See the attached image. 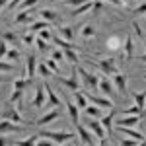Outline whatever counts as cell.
<instances>
[{
	"label": "cell",
	"mask_w": 146,
	"mask_h": 146,
	"mask_svg": "<svg viewBox=\"0 0 146 146\" xmlns=\"http://www.w3.org/2000/svg\"><path fill=\"white\" fill-rule=\"evenodd\" d=\"M39 138H49L53 142H66V140H72L74 138V133H60V131H41L39 133Z\"/></svg>",
	"instance_id": "cell-1"
},
{
	"label": "cell",
	"mask_w": 146,
	"mask_h": 146,
	"mask_svg": "<svg viewBox=\"0 0 146 146\" xmlns=\"http://www.w3.org/2000/svg\"><path fill=\"white\" fill-rule=\"evenodd\" d=\"M96 64H98V66L101 68V72H103V74H107V76H109V74H117V72H119V70H117V62H115V58H100V60H96Z\"/></svg>",
	"instance_id": "cell-2"
},
{
	"label": "cell",
	"mask_w": 146,
	"mask_h": 146,
	"mask_svg": "<svg viewBox=\"0 0 146 146\" xmlns=\"http://www.w3.org/2000/svg\"><path fill=\"white\" fill-rule=\"evenodd\" d=\"M56 80H58L60 84H64L66 88H70L72 92L80 90V80H78V70H76V68L72 70V76H70V78H64V76H56Z\"/></svg>",
	"instance_id": "cell-3"
},
{
	"label": "cell",
	"mask_w": 146,
	"mask_h": 146,
	"mask_svg": "<svg viewBox=\"0 0 146 146\" xmlns=\"http://www.w3.org/2000/svg\"><path fill=\"white\" fill-rule=\"evenodd\" d=\"M35 70H37V58H35V53H29L27 58H25V78L29 82H33Z\"/></svg>",
	"instance_id": "cell-4"
},
{
	"label": "cell",
	"mask_w": 146,
	"mask_h": 146,
	"mask_svg": "<svg viewBox=\"0 0 146 146\" xmlns=\"http://www.w3.org/2000/svg\"><path fill=\"white\" fill-rule=\"evenodd\" d=\"M121 135H125V136H129V138H133V140H138V142H142V140H146V136L142 135V133H138V131H135L133 127H121V125H117L115 127Z\"/></svg>",
	"instance_id": "cell-5"
},
{
	"label": "cell",
	"mask_w": 146,
	"mask_h": 146,
	"mask_svg": "<svg viewBox=\"0 0 146 146\" xmlns=\"http://www.w3.org/2000/svg\"><path fill=\"white\" fill-rule=\"evenodd\" d=\"M84 94H86V92H84ZM86 98H88L94 105H98V107H103V109H115L113 101H109L107 98H100V96H94V94H86Z\"/></svg>",
	"instance_id": "cell-6"
},
{
	"label": "cell",
	"mask_w": 146,
	"mask_h": 146,
	"mask_svg": "<svg viewBox=\"0 0 146 146\" xmlns=\"http://www.w3.org/2000/svg\"><path fill=\"white\" fill-rule=\"evenodd\" d=\"M76 131H78L80 138L84 140V144H86V146H96V136L92 135V133L86 129V127H84V125L78 123V125H76Z\"/></svg>",
	"instance_id": "cell-7"
},
{
	"label": "cell",
	"mask_w": 146,
	"mask_h": 146,
	"mask_svg": "<svg viewBox=\"0 0 146 146\" xmlns=\"http://www.w3.org/2000/svg\"><path fill=\"white\" fill-rule=\"evenodd\" d=\"M76 70H78V74L82 76V80H84V82H86L90 88H98V86H100V78H98L96 74L88 72L86 68H76Z\"/></svg>",
	"instance_id": "cell-8"
},
{
	"label": "cell",
	"mask_w": 146,
	"mask_h": 146,
	"mask_svg": "<svg viewBox=\"0 0 146 146\" xmlns=\"http://www.w3.org/2000/svg\"><path fill=\"white\" fill-rule=\"evenodd\" d=\"M88 129L92 131V135L96 136L98 140H105V129L101 127V123L98 119H92L90 123H88Z\"/></svg>",
	"instance_id": "cell-9"
},
{
	"label": "cell",
	"mask_w": 146,
	"mask_h": 146,
	"mask_svg": "<svg viewBox=\"0 0 146 146\" xmlns=\"http://www.w3.org/2000/svg\"><path fill=\"white\" fill-rule=\"evenodd\" d=\"M18 131H23V125H18L14 121H10V119L0 121V135L2 133H18Z\"/></svg>",
	"instance_id": "cell-10"
},
{
	"label": "cell",
	"mask_w": 146,
	"mask_h": 146,
	"mask_svg": "<svg viewBox=\"0 0 146 146\" xmlns=\"http://www.w3.org/2000/svg\"><path fill=\"white\" fill-rule=\"evenodd\" d=\"M113 76H115L113 82H115V88L119 92V96H127V74L117 72V74H113Z\"/></svg>",
	"instance_id": "cell-11"
},
{
	"label": "cell",
	"mask_w": 146,
	"mask_h": 146,
	"mask_svg": "<svg viewBox=\"0 0 146 146\" xmlns=\"http://www.w3.org/2000/svg\"><path fill=\"white\" fill-rule=\"evenodd\" d=\"M45 94L49 96V103H47V107H58V105L62 103V101H60V98L56 96L55 90H53V88H51L47 82H45Z\"/></svg>",
	"instance_id": "cell-12"
},
{
	"label": "cell",
	"mask_w": 146,
	"mask_h": 146,
	"mask_svg": "<svg viewBox=\"0 0 146 146\" xmlns=\"http://www.w3.org/2000/svg\"><path fill=\"white\" fill-rule=\"evenodd\" d=\"M43 103H45V86H37L35 98H33V107L35 109H41Z\"/></svg>",
	"instance_id": "cell-13"
},
{
	"label": "cell",
	"mask_w": 146,
	"mask_h": 146,
	"mask_svg": "<svg viewBox=\"0 0 146 146\" xmlns=\"http://www.w3.org/2000/svg\"><path fill=\"white\" fill-rule=\"evenodd\" d=\"M58 117H60V111H58V109H55V111H49V113H45V115H43V117L37 121V125H39V127H45V125L56 121Z\"/></svg>",
	"instance_id": "cell-14"
},
{
	"label": "cell",
	"mask_w": 146,
	"mask_h": 146,
	"mask_svg": "<svg viewBox=\"0 0 146 146\" xmlns=\"http://www.w3.org/2000/svg\"><path fill=\"white\" fill-rule=\"evenodd\" d=\"M140 119H142V115H125L123 119H119L115 125H121V127H135Z\"/></svg>",
	"instance_id": "cell-15"
},
{
	"label": "cell",
	"mask_w": 146,
	"mask_h": 146,
	"mask_svg": "<svg viewBox=\"0 0 146 146\" xmlns=\"http://www.w3.org/2000/svg\"><path fill=\"white\" fill-rule=\"evenodd\" d=\"M4 117H6V119H10V121H14V123H18V125H27V121L20 115L18 107H16V109H8V111L4 113Z\"/></svg>",
	"instance_id": "cell-16"
},
{
	"label": "cell",
	"mask_w": 146,
	"mask_h": 146,
	"mask_svg": "<svg viewBox=\"0 0 146 146\" xmlns=\"http://www.w3.org/2000/svg\"><path fill=\"white\" fill-rule=\"evenodd\" d=\"M133 56H135V43H133V37L127 35L125 37V58L131 60Z\"/></svg>",
	"instance_id": "cell-17"
},
{
	"label": "cell",
	"mask_w": 146,
	"mask_h": 146,
	"mask_svg": "<svg viewBox=\"0 0 146 146\" xmlns=\"http://www.w3.org/2000/svg\"><path fill=\"white\" fill-rule=\"evenodd\" d=\"M115 115H117V109H111V111H109V115H105V117L100 121L101 127H103L105 131H109V133H111V129H113V117H115Z\"/></svg>",
	"instance_id": "cell-18"
},
{
	"label": "cell",
	"mask_w": 146,
	"mask_h": 146,
	"mask_svg": "<svg viewBox=\"0 0 146 146\" xmlns=\"http://www.w3.org/2000/svg\"><path fill=\"white\" fill-rule=\"evenodd\" d=\"M101 90V94H105V96H115L113 94V84L109 82V78H100V86H98Z\"/></svg>",
	"instance_id": "cell-19"
},
{
	"label": "cell",
	"mask_w": 146,
	"mask_h": 146,
	"mask_svg": "<svg viewBox=\"0 0 146 146\" xmlns=\"http://www.w3.org/2000/svg\"><path fill=\"white\" fill-rule=\"evenodd\" d=\"M92 6H94V2H90V0H88V2H84V4L76 6V8L72 10V14H70V16H72V18H78V16H82V14H86L88 10H92Z\"/></svg>",
	"instance_id": "cell-20"
},
{
	"label": "cell",
	"mask_w": 146,
	"mask_h": 146,
	"mask_svg": "<svg viewBox=\"0 0 146 146\" xmlns=\"http://www.w3.org/2000/svg\"><path fill=\"white\" fill-rule=\"evenodd\" d=\"M66 109H68V115H70V119H72V125L76 127V125L80 123V121H78V105L68 101V103H66Z\"/></svg>",
	"instance_id": "cell-21"
},
{
	"label": "cell",
	"mask_w": 146,
	"mask_h": 146,
	"mask_svg": "<svg viewBox=\"0 0 146 146\" xmlns=\"http://www.w3.org/2000/svg\"><path fill=\"white\" fill-rule=\"evenodd\" d=\"M16 23L22 25V23H33V16H29V12L23 10L20 14H16Z\"/></svg>",
	"instance_id": "cell-22"
},
{
	"label": "cell",
	"mask_w": 146,
	"mask_h": 146,
	"mask_svg": "<svg viewBox=\"0 0 146 146\" xmlns=\"http://www.w3.org/2000/svg\"><path fill=\"white\" fill-rule=\"evenodd\" d=\"M41 29H51V23L45 22V20H41V22H33V23H29V29L27 31H41Z\"/></svg>",
	"instance_id": "cell-23"
},
{
	"label": "cell",
	"mask_w": 146,
	"mask_h": 146,
	"mask_svg": "<svg viewBox=\"0 0 146 146\" xmlns=\"http://www.w3.org/2000/svg\"><path fill=\"white\" fill-rule=\"evenodd\" d=\"M74 100H76L78 109H84V107L88 105V98H86V94H84V92H80V90L74 92Z\"/></svg>",
	"instance_id": "cell-24"
},
{
	"label": "cell",
	"mask_w": 146,
	"mask_h": 146,
	"mask_svg": "<svg viewBox=\"0 0 146 146\" xmlns=\"http://www.w3.org/2000/svg\"><path fill=\"white\" fill-rule=\"evenodd\" d=\"M60 37L64 39V41H70L72 43V39H74V29L72 27H68V25H60Z\"/></svg>",
	"instance_id": "cell-25"
},
{
	"label": "cell",
	"mask_w": 146,
	"mask_h": 146,
	"mask_svg": "<svg viewBox=\"0 0 146 146\" xmlns=\"http://www.w3.org/2000/svg\"><path fill=\"white\" fill-rule=\"evenodd\" d=\"M37 140H39V135H31L27 138H23V140H14V144L16 146H35Z\"/></svg>",
	"instance_id": "cell-26"
},
{
	"label": "cell",
	"mask_w": 146,
	"mask_h": 146,
	"mask_svg": "<svg viewBox=\"0 0 146 146\" xmlns=\"http://www.w3.org/2000/svg\"><path fill=\"white\" fill-rule=\"evenodd\" d=\"M39 16H41V18H43V20H45V22H56V12L55 10H47V8H43V10L39 12Z\"/></svg>",
	"instance_id": "cell-27"
},
{
	"label": "cell",
	"mask_w": 146,
	"mask_h": 146,
	"mask_svg": "<svg viewBox=\"0 0 146 146\" xmlns=\"http://www.w3.org/2000/svg\"><path fill=\"white\" fill-rule=\"evenodd\" d=\"M53 43H55L56 47H60V49H74V51H76V45H72L70 41H64L62 37H53Z\"/></svg>",
	"instance_id": "cell-28"
},
{
	"label": "cell",
	"mask_w": 146,
	"mask_h": 146,
	"mask_svg": "<svg viewBox=\"0 0 146 146\" xmlns=\"http://www.w3.org/2000/svg\"><path fill=\"white\" fill-rule=\"evenodd\" d=\"M133 98H135L136 105L140 109H144V103H146V90L144 92H133Z\"/></svg>",
	"instance_id": "cell-29"
},
{
	"label": "cell",
	"mask_w": 146,
	"mask_h": 146,
	"mask_svg": "<svg viewBox=\"0 0 146 146\" xmlns=\"http://www.w3.org/2000/svg\"><path fill=\"white\" fill-rule=\"evenodd\" d=\"M84 109H86V113L90 115L92 119H98V117L101 115V107H98V105H86Z\"/></svg>",
	"instance_id": "cell-30"
},
{
	"label": "cell",
	"mask_w": 146,
	"mask_h": 146,
	"mask_svg": "<svg viewBox=\"0 0 146 146\" xmlns=\"http://www.w3.org/2000/svg\"><path fill=\"white\" fill-rule=\"evenodd\" d=\"M45 64H47V68H49L55 76H60V68H58V62H56V60L49 58V60H45Z\"/></svg>",
	"instance_id": "cell-31"
},
{
	"label": "cell",
	"mask_w": 146,
	"mask_h": 146,
	"mask_svg": "<svg viewBox=\"0 0 146 146\" xmlns=\"http://www.w3.org/2000/svg\"><path fill=\"white\" fill-rule=\"evenodd\" d=\"M64 58H68L72 64H78V55H76V51L74 49H64Z\"/></svg>",
	"instance_id": "cell-32"
},
{
	"label": "cell",
	"mask_w": 146,
	"mask_h": 146,
	"mask_svg": "<svg viewBox=\"0 0 146 146\" xmlns=\"http://www.w3.org/2000/svg\"><path fill=\"white\" fill-rule=\"evenodd\" d=\"M2 39L6 41V43H10V45L16 47V43H18V35L14 33V31H4V35H2Z\"/></svg>",
	"instance_id": "cell-33"
},
{
	"label": "cell",
	"mask_w": 146,
	"mask_h": 146,
	"mask_svg": "<svg viewBox=\"0 0 146 146\" xmlns=\"http://www.w3.org/2000/svg\"><path fill=\"white\" fill-rule=\"evenodd\" d=\"M37 72H39V74H41L43 78H51V76H55V74H53V72H51V70L47 68L45 62H39V66H37Z\"/></svg>",
	"instance_id": "cell-34"
},
{
	"label": "cell",
	"mask_w": 146,
	"mask_h": 146,
	"mask_svg": "<svg viewBox=\"0 0 146 146\" xmlns=\"http://www.w3.org/2000/svg\"><path fill=\"white\" fill-rule=\"evenodd\" d=\"M94 33H96V27H94L92 23H86L84 29H82V37H84V39H90V37H94Z\"/></svg>",
	"instance_id": "cell-35"
},
{
	"label": "cell",
	"mask_w": 146,
	"mask_h": 146,
	"mask_svg": "<svg viewBox=\"0 0 146 146\" xmlns=\"http://www.w3.org/2000/svg\"><path fill=\"white\" fill-rule=\"evenodd\" d=\"M6 56L10 58V60H20V56H22V53H20V49H8V53H6Z\"/></svg>",
	"instance_id": "cell-36"
},
{
	"label": "cell",
	"mask_w": 146,
	"mask_h": 146,
	"mask_svg": "<svg viewBox=\"0 0 146 146\" xmlns=\"http://www.w3.org/2000/svg\"><path fill=\"white\" fill-rule=\"evenodd\" d=\"M51 58H53V60H56V62L60 64V62L64 60V53H62V51H58V49H53V53H51Z\"/></svg>",
	"instance_id": "cell-37"
},
{
	"label": "cell",
	"mask_w": 146,
	"mask_h": 146,
	"mask_svg": "<svg viewBox=\"0 0 146 146\" xmlns=\"http://www.w3.org/2000/svg\"><path fill=\"white\" fill-rule=\"evenodd\" d=\"M22 90H14L10 96V103H18V107H20V100H22Z\"/></svg>",
	"instance_id": "cell-38"
},
{
	"label": "cell",
	"mask_w": 146,
	"mask_h": 146,
	"mask_svg": "<svg viewBox=\"0 0 146 146\" xmlns=\"http://www.w3.org/2000/svg\"><path fill=\"white\" fill-rule=\"evenodd\" d=\"M37 2H39V0H23L22 4H20V8H22V10H29V8L37 6Z\"/></svg>",
	"instance_id": "cell-39"
},
{
	"label": "cell",
	"mask_w": 146,
	"mask_h": 146,
	"mask_svg": "<svg viewBox=\"0 0 146 146\" xmlns=\"http://www.w3.org/2000/svg\"><path fill=\"white\" fill-rule=\"evenodd\" d=\"M119 43H121V39H119V37H109V41H107V47L115 51V49H119Z\"/></svg>",
	"instance_id": "cell-40"
},
{
	"label": "cell",
	"mask_w": 146,
	"mask_h": 146,
	"mask_svg": "<svg viewBox=\"0 0 146 146\" xmlns=\"http://www.w3.org/2000/svg\"><path fill=\"white\" fill-rule=\"evenodd\" d=\"M22 39H23V43H25V45H33V43H35V37H33L31 31H29V33H23Z\"/></svg>",
	"instance_id": "cell-41"
},
{
	"label": "cell",
	"mask_w": 146,
	"mask_h": 146,
	"mask_svg": "<svg viewBox=\"0 0 146 146\" xmlns=\"http://www.w3.org/2000/svg\"><path fill=\"white\" fill-rule=\"evenodd\" d=\"M35 45H37V49H39V51H47V49H51V47L47 45V41H43L41 37H37V39H35Z\"/></svg>",
	"instance_id": "cell-42"
},
{
	"label": "cell",
	"mask_w": 146,
	"mask_h": 146,
	"mask_svg": "<svg viewBox=\"0 0 146 146\" xmlns=\"http://www.w3.org/2000/svg\"><path fill=\"white\" fill-rule=\"evenodd\" d=\"M39 37H41L43 41H51V39H53V35H51V29H41V31H39Z\"/></svg>",
	"instance_id": "cell-43"
},
{
	"label": "cell",
	"mask_w": 146,
	"mask_h": 146,
	"mask_svg": "<svg viewBox=\"0 0 146 146\" xmlns=\"http://www.w3.org/2000/svg\"><path fill=\"white\" fill-rule=\"evenodd\" d=\"M133 31H135L142 41H144V33H142V29H140V25H138V22H133Z\"/></svg>",
	"instance_id": "cell-44"
},
{
	"label": "cell",
	"mask_w": 146,
	"mask_h": 146,
	"mask_svg": "<svg viewBox=\"0 0 146 146\" xmlns=\"http://www.w3.org/2000/svg\"><path fill=\"white\" fill-rule=\"evenodd\" d=\"M6 53H8V43H6L4 39H0V58L6 56Z\"/></svg>",
	"instance_id": "cell-45"
},
{
	"label": "cell",
	"mask_w": 146,
	"mask_h": 146,
	"mask_svg": "<svg viewBox=\"0 0 146 146\" xmlns=\"http://www.w3.org/2000/svg\"><path fill=\"white\" fill-rule=\"evenodd\" d=\"M133 14H135V16H142V14H146V2H144V4H140L138 8H135Z\"/></svg>",
	"instance_id": "cell-46"
},
{
	"label": "cell",
	"mask_w": 146,
	"mask_h": 146,
	"mask_svg": "<svg viewBox=\"0 0 146 146\" xmlns=\"http://www.w3.org/2000/svg\"><path fill=\"white\" fill-rule=\"evenodd\" d=\"M0 70H4V72H12V70H14V64H10V62H0Z\"/></svg>",
	"instance_id": "cell-47"
},
{
	"label": "cell",
	"mask_w": 146,
	"mask_h": 146,
	"mask_svg": "<svg viewBox=\"0 0 146 146\" xmlns=\"http://www.w3.org/2000/svg\"><path fill=\"white\" fill-rule=\"evenodd\" d=\"M121 146H138V140H131V138H125V140H121Z\"/></svg>",
	"instance_id": "cell-48"
},
{
	"label": "cell",
	"mask_w": 146,
	"mask_h": 146,
	"mask_svg": "<svg viewBox=\"0 0 146 146\" xmlns=\"http://www.w3.org/2000/svg\"><path fill=\"white\" fill-rule=\"evenodd\" d=\"M35 146H55V142L47 138V140H37V142H35Z\"/></svg>",
	"instance_id": "cell-49"
},
{
	"label": "cell",
	"mask_w": 146,
	"mask_h": 146,
	"mask_svg": "<svg viewBox=\"0 0 146 146\" xmlns=\"http://www.w3.org/2000/svg\"><path fill=\"white\" fill-rule=\"evenodd\" d=\"M23 0H10V2H8V6H6V8H8V10H14V8H16V6H20V4H22Z\"/></svg>",
	"instance_id": "cell-50"
},
{
	"label": "cell",
	"mask_w": 146,
	"mask_h": 146,
	"mask_svg": "<svg viewBox=\"0 0 146 146\" xmlns=\"http://www.w3.org/2000/svg\"><path fill=\"white\" fill-rule=\"evenodd\" d=\"M66 4H70V6H80V4H84V2H88V0H64Z\"/></svg>",
	"instance_id": "cell-51"
},
{
	"label": "cell",
	"mask_w": 146,
	"mask_h": 146,
	"mask_svg": "<svg viewBox=\"0 0 146 146\" xmlns=\"http://www.w3.org/2000/svg\"><path fill=\"white\" fill-rule=\"evenodd\" d=\"M8 144V138H4V136L0 135V146H6Z\"/></svg>",
	"instance_id": "cell-52"
},
{
	"label": "cell",
	"mask_w": 146,
	"mask_h": 146,
	"mask_svg": "<svg viewBox=\"0 0 146 146\" xmlns=\"http://www.w3.org/2000/svg\"><path fill=\"white\" fill-rule=\"evenodd\" d=\"M113 4H117V6H125V0H109Z\"/></svg>",
	"instance_id": "cell-53"
},
{
	"label": "cell",
	"mask_w": 146,
	"mask_h": 146,
	"mask_svg": "<svg viewBox=\"0 0 146 146\" xmlns=\"http://www.w3.org/2000/svg\"><path fill=\"white\" fill-rule=\"evenodd\" d=\"M8 2H10V0H0V10H2V8H6V6H8Z\"/></svg>",
	"instance_id": "cell-54"
},
{
	"label": "cell",
	"mask_w": 146,
	"mask_h": 146,
	"mask_svg": "<svg viewBox=\"0 0 146 146\" xmlns=\"http://www.w3.org/2000/svg\"><path fill=\"white\" fill-rule=\"evenodd\" d=\"M4 82H10V78H6V76H2V74H0V84H4Z\"/></svg>",
	"instance_id": "cell-55"
},
{
	"label": "cell",
	"mask_w": 146,
	"mask_h": 146,
	"mask_svg": "<svg viewBox=\"0 0 146 146\" xmlns=\"http://www.w3.org/2000/svg\"><path fill=\"white\" fill-rule=\"evenodd\" d=\"M100 146H107V140H101V144Z\"/></svg>",
	"instance_id": "cell-56"
},
{
	"label": "cell",
	"mask_w": 146,
	"mask_h": 146,
	"mask_svg": "<svg viewBox=\"0 0 146 146\" xmlns=\"http://www.w3.org/2000/svg\"><path fill=\"white\" fill-rule=\"evenodd\" d=\"M140 60H142V62H146V55H142V56H140Z\"/></svg>",
	"instance_id": "cell-57"
},
{
	"label": "cell",
	"mask_w": 146,
	"mask_h": 146,
	"mask_svg": "<svg viewBox=\"0 0 146 146\" xmlns=\"http://www.w3.org/2000/svg\"><path fill=\"white\" fill-rule=\"evenodd\" d=\"M51 2H62V0H51Z\"/></svg>",
	"instance_id": "cell-58"
},
{
	"label": "cell",
	"mask_w": 146,
	"mask_h": 146,
	"mask_svg": "<svg viewBox=\"0 0 146 146\" xmlns=\"http://www.w3.org/2000/svg\"><path fill=\"white\" fill-rule=\"evenodd\" d=\"M144 41H146V35H144Z\"/></svg>",
	"instance_id": "cell-59"
},
{
	"label": "cell",
	"mask_w": 146,
	"mask_h": 146,
	"mask_svg": "<svg viewBox=\"0 0 146 146\" xmlns=\"http://www.w3.org/2000/svg\"><path fill=\"white\" fill-rule=\"evenodd\" d=\"M47 2H51V0H47Z\"/></svg>",
	"instance_id": "cell-60"
}]
</instances>
